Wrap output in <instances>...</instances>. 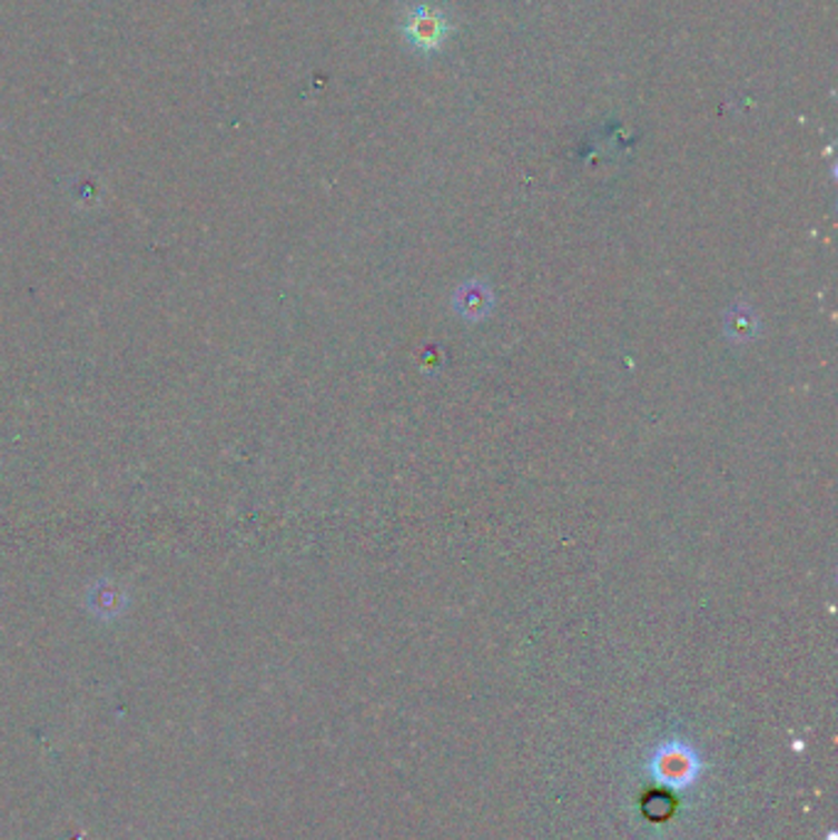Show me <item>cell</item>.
I'll use <instances>...</instances> for the list:
<instances>
[{
    "instance_id": "6da1fadb",
    "label": "cell",
    "mask_w": 838,
    "mask_h": 840,
    "mask_svg": "<svg viewBox=\"0 0 838 840\" xmlns=\"http://www.w3.org/2000/svg\"><path fill=\"white\" fill-rule=\"evenodd\" d=\"M408 40L421 50H433L443 42V16L431 8H416L406 22Z\"/></svg>"
},
{
    "instance_id": "7a4b0ae2",
    "label": "cell",
    "mask_w": 838,
    "mask_h": 840,
    "mask_svg": "<svg viewBox=\"0 0 838 840\" xmlns=\"http://www.w3.org/2000/svg\"><path fill=\"white\" fill-rule=\"evenodd\" d=\"M87 602L91 612L99 614V617H116V614H121L126 607V595L114 580H97L89 590Z\"/></svg>"
}]
</instances>
